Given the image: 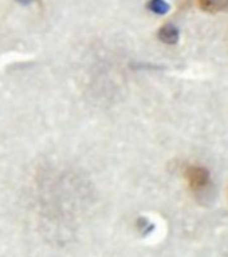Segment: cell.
Instances as JSON below:
<instances>
[{"mask_svg":"<svg viewBox=\"0 0 228 257\" xmlns=\"http://www.w3.org/2000/svg\"><path fill=\"white\" fill-rule=\"evenodd\" d=\"M200 7L208 12H221L228 10V0H199Z\"/></svg>","mask_w":228,"mask_h":257,"instance_id":"3","label":"cell"},{"mask_svg":"<svg viewBox=\"0 0 228 257\" xmlns=\"http://www.w3.org/2000/svg\"><path fill=\"white\" fill-rule=\"evenodd\" d=\"M179 30L173 24H165L159 30V39L167 44H176L179 42Z\"/></svg>","mask_w":228,"mask_h":257,"instance_id":"2","label":"cell"},{"mask_svg":"<svg viewBox=\"0 0 228 257\" xmlns=\"http://www.w3.org/2000/svg\"><path fill=\"white\" fill-rule=\"evenodd\" d=\"M185 178L188 181L191 189L196 193L205 190L211 182V176H209L208 170L203 166H197V165H191L185 169Z\"/></svg>","mask_w":228,"mask_h":257,"instance_id":"1","label":"cell"},{"mask_svg":"<svg viewBox=\"0 0 228 257\" xmlns=\"http://www.w3.org/2000/svg\"><path fill=\"white\" fill-rule=\"evenodd\" d=\"M148 8L157 15H164L169 11V4L165 0H149Z\"/></svg>","mask_w":228,"mask_h":257,"instance_id":"4","label":"cell"}]
</instances>
